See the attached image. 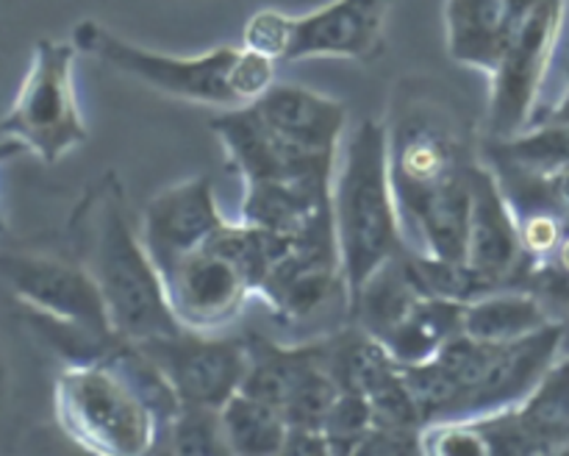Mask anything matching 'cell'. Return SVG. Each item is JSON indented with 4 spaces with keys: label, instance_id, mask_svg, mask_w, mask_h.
Returning a JSON list of instances; mask_svg holds the SVG:
<instances>
[{
    "label": "cell",
    "instance_id": "1",
    "mask_svg": "<svg viewBox=\"0 0 569 456\" xmlns=\"http://www.w3.org/2000/svg\"><path fill=\"white\" fill-rule=\"evenodd\" d=\"M81 261L98 278L114 331L122 339L142 343L150 337L181 331L167 295L164 276L128 220L122 187L114 172H106L87 189L72 217Z\"/></svg>",
    "mask_w": 569,
    "mask_h": 456
},
{
    "label": "cell",
    "instance_id": "2",
    "mask_svg": "<svg viewBox=\"0 0 569 456\" xmlns=\"http://www.w3.org/2000/svg\"><path fill=\"white\" fill-rule=\"evenodd\" d=\"M331 206L350 300L378 267L409 250L389 172L387 126L365 120L345 139Z\"/></svg>",
    "mask_w": 569,
    "mask_h": 456
},
{
    "label": "cell",
    "instance_id": "3",
    "mask_svg": "<svg viewBox=\"0 0 569 456\" xmlns=\"http://www.w3.org/2000/svg\"><path fill=\"white\" fill-rule=\"evenodd\" d=\"M387 139L389 172L406 237V228L428 204L470 181L478 161L470 150L472 145L467 142L459 111L442 98V92H433L426 83L398 87Z\"/></svg>",
    "mask_w": 569,
    "mask_h": 456
},
{
    "label": "cell",
    "instance_id": "4",
    "mask_svg": "<svg viewBox=\"0 0 569 456\" xmlns=\"http://www.w3.org/2000/svg\"><path fill=\"white\" fill-rule=\"evenodd\" d=\"M53 400L61 432L92 454L137 456L164 439L159 415L114 354L98 361H67L56 378Z\"/></svg>",
    "mask_w": 569,
    "mask_h": 456
},
{
    "label": "cell",
    "instance_id": "5",
    "mask_svg": "<svg viewBox=\"0 0 569 456\" xmlns=\"http://www.w3.org/2000/svg\"><path fill=\"white\" fill-rule=\"evenodd\" d=\"M392 0H331L309 14L256 11L242 44L276 61L353 59L370 61L381 53Z\"/></svg>",
    "mask_w": 569,
    "mask_h": 456
},
{
    "label": "cell",
    "instance_id": "6",
    "mask_svg": "<svg viewBox=\"0 0 569 456\" xmlns=\"http://www.w3.org/2000/svg\"><path fill=\"white\" fill-rule=\"evenodd\" d=\"M72 42L78 44L81 53L98 56L111 70L137 78L144 87L170 95V98L220 106V109L244 106L242 95H239L242 44H220L200 56H170L126 42L94 20L78 22L72 31Z\"/></svg>",
    "mask_w": 569,
    "mask_h": 456
},
{
    "label": "cell",
    "instance_id": "7",
    "mask_svg": "<svg viewBox=\"0 0 569 456\" xmlns=\"http://www.w3.org/2000/svg\"><path fill=\"white\" fill-rule=\"evenodd\" d=\"M78 53L72 39H39L26 81L3 117L6 142L20 145L44 165H56L89 139L76 89Z\"/></svg>",
    "mask_w": 569,
    "mask_h": 456
},
{
    "label": "cell",
    "instance_id": "8",
    "mask_svg": "<svg viewBox=\"0 0 569 456\" xmlns=\"http://www.w3.org/2000/svg\"><path fill=\"white\" fill-rule=\"evenodd\" d=\"M567 6L569 0H542L500 65L489 72V139H511L537 122L545 81L565 33Z\"/></svg>",
    "mask_w": 569,
    "mask_h": 456
},
{
    "label": "cell",
    "instance_id": "9",
    "mask_svg": "<svg viewBox=\"0 0 569 456\" xmlns=\"http://www.w3.org/2000/svg\"><path fill=\"white\" fill-rule=\"evenodd\" d=\"M137 345L159 365L181 404L222 409L244 387L250 367L244 337H211L209 331L181 328Z\"/></svg>",
    "mask_w": 569,
    "mask_h": 456
},
{
    "label": "cell",
    "instance_id": "10",
    "mask_svg": "<svg viewBox=\"0 0 569 456\" xmlns=\"http://www.w3.org/2000/svg\"><path fill=\"white\" fill-rule=\"evenodd\" d=\"M3 278L14 298L31 311L103 337H120L111 326L103 289L81 259L6 254Z\"/></svg>",
    "mask_w": 569,
    "mask_h": 456
},
{
    "label": "cell",
    "instance_id": "11",
    "mask_svg": "<svg viewBox=\"0 0 569 456\" xmlns=\"http://www.w3.org/2000/svg\"><path fill=\"white\" fill-rule=\"evenodd\" d=\"M256 295L270 304L283 320H303L331 304L337 295L348 298L337 228H320L292 239L287 254L272 265Z\"/></svg>",
    "mask_w": 569,
    "mask_h": 456
},
{
    "label": "cell",
    "instance_id": "12",
    "mask_svg": "<svg viewBox=\"0 0 569 456\" xmlns=\"http://www.w3.org/2000/svg\"><path fill=\"white\" fill-rule=\"evenodd\" d=\"M211 131L244 184L337 176V156L311 153L278 137L253 103L222 109V115L211 117Z\"/></svg>",
    "mask_w": 569,
    "mask_h": 456
},
{
    "label": "cell",
    "instance_id": "13",
    "mask_svg": "<svg viewBox=\"0 0 569 456\" xmlns=\"http://www.w3.org/2000/svg\"><path fill=\"white\" fill-rule=\"evenodd\" d=\"M467 265L481 276L489 293L500 287H520L531 267L520 239L515 206L506 198L498 176L489 165L472 167L470 181V234Z\"/></svg>",
    "mask_w": 569,
    "mask_h": 456
},
{
    "label": "cell",
    "instance_id": "14",
    "mask_svg": "<svg viewBox=\"0 0 569 456\" xmlns=\"http://www.w3.org/2000/svg\"><path fill=\"white\" fill-rule=\"evenodd\" d=\"M478 420L495 456L569 454V354L559 356L522 404Z\"/></svg>",
    "mask_w": 569,
    "mask_h": 456
},
{
    "label": "cell",
    "instance_id": "15",
    "mask_svg": "<svg viewBox=\"0 0 569 456\" xmlns=\"http://www.w3.org/2000/svg\"><path fill=\"white\" fill-rule=\"evenodd\" d=\"M226 217L217 206L214 187L206 176L187 178L161 189L142 211V242L164 276L176 261L203 248L222 226Z\"/></svg>",
    "mask_w": 569,
    "mask_h": 456
},
{
    "label": "cell",
    "instance_id": "16",
    "mask_svg": "<svg viewBox=\"0 0 569 456\" xmlns=\"http://www.w3.org/2000/svg\"><path fill=\"white\" fill-rule=\"evenodd\" d=\"M565 354V326L550 323L515 343H498L495 354L465 404L450 420H478L515 409L542 381L545 373Z\"/></svg>",
    "mask_w": 569,
    "mask_h": 456
},
{
    "label": "cell",
    "instance_id": "17",
    "mask_svg": "<svg viewBox=\"0 0 569 456\" xmlns=\"http://www.w3.org/2000/svg\"><path fill=\"white\" fill-rule=\"evenodd\" d=\"M164 287L176 317L192 331H211L233 320L253 295V284L209 245L176 261L164 272Z\"/></svg>",
    "mask_w": 569,
    "mask_h": 456
},
{
    "label": "cell",
    "instance_id": "18",
    "mask_svg": "<svg viewBox=\"0 0 569 456\" xmlns=\"http://www.w3.org/2000/svg\"><path fill=\"white\" fill-rule=\"evenodd\" d=\"M542 0H445V44L456 65L492 72Z\"/></svg>",
    "mask_w": 569,
    "mask_h": 456
},
{
    "label": "cell",
    "instance_id": "19",
    "mask_svg": "<svg viewBox=\"0 0 569 456\" xmlns=\"http://www.w3.org/2000/svg\"><path fill=\"white\" fill-rule=\"evenodd\" d=\"M253 106L278 137L298 148L326 156H337L342 148L348 128V109L342 100L298 83H272Z\"/></svg>",
    "mask_w": 569,
    "mask_h": 456
},
{
    "label": "cell",
    "instance_id": "20",
    "mask_svg": "<svg viewBox=\"0 0 569 456\" xmlns=\"http://www.w3.org/2000/svg\"><path fill=\"white\" fill-rule=\"evenodd\" d=\"M428 298L420 276H417L411 248L392 256L387 265L378 267L370 278L359 287V293L348 300L350 317L356 326L365 328L376 339H387L406 317L415 311V306Z\"/></svg>",
    "mask_w": 569,
    "mask_h": 456
},
{
    "label": "cell",
    "instance_id": "21",
    "mask_svg": "<svg viewBox=\"0 0 569 456\" xmlns=\"http://www.w3.org/2000/svg\"><path fill=\"white\" fill-rule=\"evenodd\" d=\"M244 339H248L250 367L242 389L278 406L281 412L298 393L300 384L317 367L328 365V354H331L328 339H315V343L306 345H278L272 339L259 337V334H250Z\"/></svg>",
    "mask_w": 569,
    "mask_h": 456
},
{
    "label": "cell",
    "instance_id": "22",
    "mask_svg": "<svg viewBox=\"0 0 569 456\" xmlns=\"http://www.w3.org/2000/svg\"><path fill=\"white\" fill-rule=\"evenodd\" d=\"M556 323L542 300L526 287H500L465 304L461 331L483 343H515Z\"/></svg>",
    "mask_w": 569,
    "mask_h": 456
},
{
    "label": "cell",
    "instance_id": "23",
    "mask_svg": "<svg viewBox=\"0 0 569 456\" xmlns=\"http://www.w3.org/2000/svg\"><path fill=\"white\" fill-rule=\"evenodd\" d=\"M465 304L448 298H422L409 317L383 339L398 365H420L442 350L445 343L461 334Z\"/></svg>",
    "mask_w": 569,
    "mask_h": 456
},
{
    "label": "cell",
    "instance_id": "24",
    "mask_svg": "<svg viewBox=\"0 0 569 456\" xmlns=\"http://www.w3.org/2000/svg\"><path fill=\"white\" fill-rule=\"evenodd\" d=\"M220 412L231 454L267 456L287 450L289 420L278 406L239 389Z\"/></svg>",
    "mask_w": 569,
    "mask_h": 456
},
{
    "label": "cell",
    "instance_id": "25",
    "mask_svg": "<svg viewBox=\"0 0 569 456\" xmlns=\"http://www.w3.org/2000/svg\"><path fill=\"white\" fill-rule=\"evenodd\" d=\"M167 448L172 454L220 456L231 454L222 428V412L214 406L181 404V412L167 428Z\"/></svg>",
    "mask_w": 569,
    "mask_h": 456
},
{
    "label": "cell",
    "instance_id": "26",
    "mask_svg": "<svg viewBox=\"0 0 569 456\" xmlns=\"http://www.w3.org/2000/svg\"><path fill=\"white\" fill-rule=\"evenodd\" d=\"M372 428H376V415H372L370 398L365 393H353V389H342L322 420L331 454H356Z\"/></svg>",
    "mask_w": 569,
    "mask_h": 456
},
{
    "label": "cell",
    "instance_id": "27",
    "mask_svg": "<svg viewBox=\"0 0 569 456\" xmlns=\"http://www.w3.org/2000/svg\"><path fill=\"white\" fill-rule=\"evenodd\" d=\"M422 454L489 456L492 445L481 420H433L422 428Z\"/></svg>",
    "mask_w": 569,
    "mask_h": 456
},
{
    "label": "cell",
    "instance_id": "28",
    "mask_svg": "<svg viewBox=\"0 0 569 456\" xmlns=\"http://www.w3.org/2000/svg\"><path fill=\"white\" fill-rule=\"evenodd\" d=\"M283 454H331V443L320 426H289Z\"/></svg>",
    "mask_w": 569,
    "mask_h": 456
},
{
    "label": "cell",
    "instance_id": "29",
    "mask_svg": "<svg viewBox=\"0 0 569 456\" xmlns=\"http://www.w3.org/2000/svg\"><path fill=\"white\" fill-rule=\"evenodd\" d=\"M533 126H569V72H567V83H565V89H561L559 100L550 106H545V109L539 111V117Z\"/></svg>",
    "mask_w": 569,
    "mask_h": 456
},
{
    "label": "cell",
    "instance_id": "30",
    "mask_svg": "<svg viewBox=\"0 0 569 456\" xmlns=\"http://www.w3.org/2000/svg\"><path fill=\"white\" fill-rule=\"evenodd\" d=\"M561 326H565V354H569V317L561 320Z\"/></svg>",
    "mask_w": 569,
    "mask_h": 456
}]
</instances>
